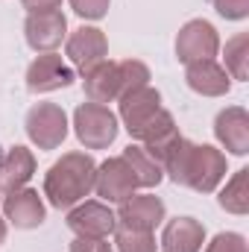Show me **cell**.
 I'll return each instance as SVG.
<instances>
[{
	"mask_svg": "<svg viewBox=\"0 0 249 252\" xmlns=\"http://www.w3.org/2000/svg\"><path fill=\"white\" fill-rule=\"evenodd\" d=\"M161 170L164 176H170V182L182 188L214 193L226 179V153L211 144H193L187 138H179L161 161Z\"/></svg>",
	"mask_w": 249,
	"mask_h": 252,
	"instance_id": "1",
	"label": "cell"
},
{
	"mask_svg": "<svg viewBox=\"0 0 249 252\" xmlns=\"http://www.w3.org/2000/svg\"><path fill=\"white\" fill-rule=\"evenodd\" d=\"M94 176H97V161L88 153H64L59 161L50 164L44 173V196L53 208L67 211L94 190Z\"/></svg>",
	"mask_w": 249,
	"mask_h": 252,
	"instance_id": "2",
	"label": "cell"
},
{
	"mask_svg": "<svg viewBox=\"0 0 249 252\" xmlns=\"http://www.w3.org/2000/svg\"><path fill=\"white\" fill-rule=\"evenodd\" d=\"M141 85H150V67L141 59H121V62L103 59L100 64H94L91 70L82 73L85 97L91 103H103V106L121 100L126 91L141 88Z\"/></svg>",
	"mask_w": 249,
	"mask_h": 252,
	"instance_id": "3",
	"label": "cell"
},
{
	"mask_svg": "<svg viewBox=\"0 0 249 252\" xmlns=\"http://www.w3.org/2000/svg\"><path fill=\"white\" fill-rule=\"evenodd\" d=\"M73 132L85 150H109L121 132V121L109 106L88 100L73 109Z\"/></svg>",
	"mask_w": 249,
	"mask_h": 252,
	"instance_id": "4",
	"label": "cell"
},
{
	"mask_svg": "<svg viewBox=\"0 0 249 252\" xmlns=\"http://www.w3.org/2000/svg\"><path fill=\"white\" fill-rule=\"evenodd\" d=\"M24 129L38 150L50 153L59 150L67 138V115L59 103H35L24 118Z\"/></svg>",
	"mask_w": 249,
	"mask_h": 252,
	"instance_id": "5",
	"label": "cell"
},
{
	"mask_svg": "<svg viewBox=\"0 0 249 252\" xmlns=\"http://www.w3.org/2000/svg\"><path fill=\"white\" fill-rule=\"evenodd\" d=\"M220 53V35L217 27L205 18H190L176 32V59L182 64L214 59Z\"/></svg>",
	"mask_w": 249,
	"mask_h": 252,
	"instance_id": "6",
	"label": "cell"
},
{
	"mask_svg": "<svg viewBox=\"0 0 249 252\" xmlns=\"http://www.w3.org/2000/svg\"><path fill=\"white\" fill-rule=\"evenodd\" d=\"M64 56H67V62L76 73H85L103 59H109V38H106L103 30L82 24L64 38Z\"/></svg>",
	"mask_w": 249,
	"mask_h": 252,
	"instance_id": "7",
	"label": "cell"
},
{
	"mask_svg": "<svg viewBox=\"0 0 249 252\" xmlns=\"http://www.w3.org/2000/svg\"><path fill=\"white\" fill-rule=\"evenodd\" d=\"M64 223L76 238H109L115 232V226H118V217L106 202L82 199L73 208H67Z\"/></svg>",
	"mask_w": 249,
	"mask_h": 252,
	"instance_id": "8",
	"label": "cell"
},
{
	"mask_svg": "<svg viewBox=\"0 0 249 252\" xmlns=\"http://www.w3.org/2000/svg\"><path fill=\"white\" fill-rule=\"evenodd\" d=\"M76 79V70L59 53H38L27 67V91L30 94H50L67 88Z\"/></svg>",
	"mask_w": 249,
	"mask_h": 252,
	"instance_id": "9",
	"label": "cell"
},
{
	"mask_svg": "<svg viewBox=\"0 0 249 252\" xmlns=\"http://www.w3.org/2000/svg\"><path fill=\"white\" fill-rule=\"evenodd\" d=\"M118 103H121L118 106V121H124V129L129 132V138H138V132L161 109V94L153 85H141V88L126 91Z\"/></svg>",
	"mask_w": 249,
	"mask_h": 252,
	"instance_id": "10",
	"label": "cell"
},
{
	"mask_svg": "<svg viewBox=\"0 0 249 252\" xmlns=\"http://www.w3.org/2000/svg\"><path fill=\"white\" fill-rule=\"evenodd\" d=\"M24 38L35 53H56L67 38V18L62 12H32L24 21Z\"/></svg>",
	"mask_w": 249,
	"mask_h": 252,
	"instance_id": "11",
	"label": "cell"
},
{
	"mask_svg": "<svg viewBox=\"0 0 249 252\" xmlns=\"http://www.w3.org/2000/svg\"><path fill=\"white\" fill-rule=\"evenodd\" d=\"M164 199L156 193H132L124 202H118V226L141 229V232H156L164 223Z\"/></svg>",
	"mask_w": 249,
	"mask_h": 252,
	"instance_id": "12",
	"label": "cell"
},
{
	"mask_svg": "<svg viewBox=\"0 0 249 252\" xmlns=\"http://www.w3.org/2000/svg\"><path fill=\"white\" fill-rule=\"evenodd\" d=\"M0 208H3V220L12 223L15 229H38L47 220L44 199L38 196V190L27 188V185L12 190V193H6L3 202H0Z\"/></svg>",
	"mask_w": 249,
	"mask_h": 252,
	"instance_id": "13",
	"label": "cell"
},
{
	"mask_svg": "<svg viewBox=\"0 0 249 252\" xmlns=\"http://www.w3.org/2000/svg\"><path fill=\"white\" fill-rule=\"evenodd\" d=\"M94 190L106 202H124L126 196H132L138 190V182H135L124 156H115V158H106L103 164H97Z\"/></svg>",
	"mask_w": 249,
	"mask_h": 252,
	"instance_id": "14",
	"label": "cell"
},
{
	"mask_svg": "<svg viewBox=\"0 0 249 252\" xmlns=\"http://www.w3.org/2000/svg\"><path fill=\"white\" fill-rule=\"evenodd\" d=\"M214 138L232 153L247 156L249 153V115L244 106H226L214 118Z\"/></svg>",
	"mask_w": 249,
	"mask_h": 252,
	"instance_id": "15",
	"label": "cell"
},
{
	"mask_svg": "<svg viewBox=\"0 0 249 252\" xmlns=\"http://www.w3.org/2000/svg\"><path fill=\"white\" fill-rule=\"evenodd\" d=\"M185 82L193 94H202V97H226L232 91V76L217 59L185 64Z\"/></svg>",
	"mask_w": 249,
	"mask_h": 252,
	"instance_id": "16",
	"label": "cell"
},
{
	"mask_svg": "<svg viewBox=\"0 0 249 252\" xmlns=\"http://www.w3.org/2000/svg\"><path fill=\"white\" fill-rule=\"evenodd\" d=\"M32 176H35V156L30 147L15 144L0 153V190L3 193L24 188Z\"/></svg>",
	"mask_w": 249,
	"mask_h": 252,
	"instance_id": "17",
	"label": "cell"
},
{
	"mask_svg": "<svg viewBox=\"0 0 249 252\" xmlns=\"http://www.w3.org/2000/svg\"><path fill=\"white\" fill-rule=\"evenodd\" d=\"M205 244V226L193 217H173L164 223L161 241L158 247L161 252H199Z\"/></svg>",
	"mask_w": 249,
	"mask_h": 252,
	"instance_id": "18",
	"label": "cell"
},
{
	"mask_svg": "<svg viewBox=\"0 0 249 252\" xmlns=\"http://www.w3.org/2000/svg\"><path fill=\"white\" fill-rule=\"evenodd\" d=\"M126 158V164H129V170H132V176H135V182H138V188H156L161 179H164V170H161V164L141 147V144H129L124 153H121Z\"/></svg>",
	"mask_w": 249,
	"mask_h": 252,
	"instance_id": "19",
	"label": "cell"
},
{
	"mask_svg": "<svg viewBox=\"0 0 249 252\" xmlns=\"http://www.w3.org/2000/svg\"><path fill=\"white\" fill-rule=\"evenodd\" d=\"M217 202H220V208L229 211V214H238V217L247 214L249 211V167L235 170V176L226 182V188L220 190Z\"/></svg>",
	"mask_w": 249,
	"mask_h": 252,
	"instance_id": "20",
	"label": "cell"
},
{
	"mask_svg": "<svg viewBox=\"0 0 249 252\" xmlns=\"http://www.w3.org/2000/svg\"><path fill=\"white\" fill-rule=\"evenodd\" d=\"M226 73L232 79H249V35L238 32L235 38L226 41Z\"/></svg>",
	"mask_w": 249,
	"mask_h": 252,
	"instance_id": "21",
	"label": "cell"
},
{
	"mask_svg": "<svg viewBox=\"0 0 249 252\" xmlns=\"http://www.w3.org/2000/svg\"><path fill=\"white\" fill-rule=\"evenodd\" d=\"M115 250L118 252H156V235L153 232H141V229H129V226H115Z\"/></svg>",
	"mask_w": 249,
	"mask_h": 252,
	"instance_id": "22",
	"label": "cell"
},
{
	"mask_svg": "<svg viewBox=\"0 0 249 252\" xmlns=\"http://www.w3.org/2000/svg\"><path fill=\"white\" fill-rule=\"evenodd\" d=\"M205 252H249V244L241 232H220L205 244Z\"/></svg>",
	"mask_w": 249,
	"mask_h": 252,
	"instance_id": "23",
	"label": "cell"
},
{
	"mask_svg": "<svg viewBox=\"0 0 249 252\" xmlns=\"http://www.w3.org/2000/svg\"><path fill=\"white\" fill-rule=\"evenodd\" d=\"M70 3V9L79 15V18H85V21H100V18H106L109 15V6H112V0H67Z\"/></svg>",
	"mask_w": 249,
	"mask_h": 252,
	"instance_id": "24",
	"label": "cell"
},
{
	"mask_svg": "<svg viewBox=\"0 0 249 252\" xmlns=\"http://www.w3.org/2000/svg\"><path fill=\"white\" fill-rule=\"evenodd\" d=\"M217 15L226 21H247L249 18V0H211Z\"/></svg>",
	"mask_w": 249,
	"mask_h": 252,
	"instance_id": "25",
	"label": "cell"
},
{
	"mask_svg": "<svg viewBox=\"0 0 249 252\" xmlns=\"http://www.w3.org/2000/svg\"><path fill=\"white\" fill-rule=\"evenodd\" d=\"M67 252H115L106 238H73Z\"/></svg>",
	"mask_w": 249,
	"mask_h": 252,
	"instance_id": "26",
	"label": "cell"
},
{
	"mask_svg": "<svg viewBox=\"0 0 249 252\" xmlns=\"http://www.w3.org/2000/svg\"><path fill=\"white\" fill-rule=\"evenodd\" d=\"M21 6L32 15V12H56L62 9V0H21Z\"/></svg>",
	"mask_w": 249,
	"mask_h": 252,
	"instance_id": "27",
	"label": "cell"
},
{
	"mask_svg": "<svg viewBox=\"0 0 249 252\" xmlns=\"http://www.w3.org/2000/svg\"><path fill=\"white\" fill-rule=\"evenodd\" d=\"M6 232H9V223H6V220H3V217H0V244H3V241H6Z\"/></svg>",
	"mask_w": 249,
	"mask_h": 252,
	"instance_id": "28",
	"label": "cell"
},
{
	"mask_svg": "<svg viewBox=\"0 0 249 252\" xmlns=\"http://www.w3.org/2000/svg\"><path fill=\"white\" fill-rule=\"evenodd\" d=\"M0 202H3V190H0Z\"/></svg>",
	"mask_w": 249,
	"mask_h": 252,
	"instance_id": "29",
	"label": "cell"
}]
</instances>
